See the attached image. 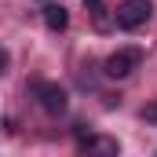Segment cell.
I'll list each match as a JSON object with an SVG mask.
<instances>
[{
	"mask_svg": "<svg viewBox=\"0 0 157 157\" xmlns=\"http://www.w3.org/2000/svg\"><path fill=\"white\" fill-rule=\"evenodd\" d=\"M139 62H143V51H139V48H121V51H113V55L102 62V73L110 80H124L128 73L139 70Z\"/></svg>",
	"mask_w": 157,
	"mask_h": 157,
	"instance_id": "1",
	"label": "cell"
},
{
	"mask_svg": "<svg viewBox=\"0 0 157 157\" xmlns=\"http://www.w3.org/2000/svg\"><path fill=\"white\" fill-rule=\"evenodd\" d=\"M150 15H154V4L150 0H124L117 7V26L121 29H139V26L150 22Z\"/></svg>",
	"mask_w": 157,
	"mask_h": 157,
	"instance_id": "2",
	"label": "cell"
},
{
	"mask_svg": "<svg viewBox=\"0 0 157 157\" xmlns=\"http://www.w3.org/2000/svg\"><path fill=\"white\" fill-rule=\"evenodd\" d=\"M33 95L40 99V106H44L48 113H62L66 102H70V99H66V88H59L55 80H37V84H33Z\"/></svg>",
	"mask_w": 157,
	"mask_h": 157,
	"instance_id": "3",
	"label": "cell"
},
{
	"mask_svg": "<svg viewBox=\"0 0 157 157\" xmlns=\"http://www.w3.org/2000/svg\"><path fill=\"white\" fill-rule=\"evenodd\" d=\"M44 22H48V29H66L70 26V11L62 4H48L44 7Z\"/></svg>",
	"mask_w": 157,
	"mask_h": 157,
	"instance_id": "4",
	"label": "cell"
},
{
	"mask_svg": "<svg viewBox=\"0 0 157 157\" xmlns=\"http://www.w3.org/2000/svg\"><path fill=\"white\" fill-rule=\"evenodd\" d=\"M84 7L95 15V22H99V26H106V4H102V0H84Z\"/></svg>",
	"mask_w": 157,
	"mask_h": 157,
	"instance_id": "5",
	"label": "cell"
},
{
	"mask_svg": "<svg viewBox=\"0 0 157 157\" xmlns=\"http://www.w3.org/2000/svg\"><path fill=\"white\" fill-rule=\"evenodd\" d=\"M88 146H91V150H102V154H117V143H113V139H95V135H91Z\"/></svg>",
	"mask_w": 157,
	"mask_h": 157,
	"instance_id": "6",
	"label": "cell"
},
{
	"mask_svg": "<svg viewBox=\"0 0 157 157\" xmlns=\"http://www.w3.org/2000/svg\"><path fill=\"white\" fill-rule=\"evenodd\" d=\"M143 121H157V106H146L143 110Z\"/></svg>",
	"mask_w": 157,
	"mask_h": 157,
	"instance_id": "7",
	"label": "cell"
},
{
	"mask_svg": "<svg viewBox=\"0 0 157 157\" xmlns=\"http://www.w3.org/2000/svg\"><path fill=\"white\" fill-rule=\"evenodd\" d=\"M4 70H7V51L0 48V73H4Z\"/></svg>",
	"mask_w": 157,
	"mask_h": 157,
	"instance_id": "8",
	"label": "cell"
}]
</instances>
